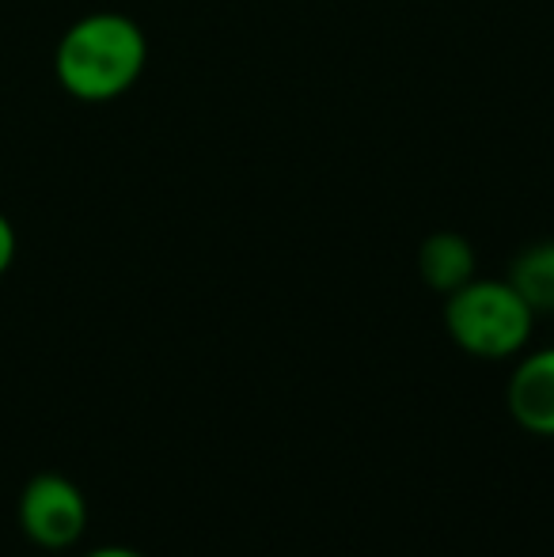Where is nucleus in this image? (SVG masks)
<instances>
[{
	"label": "nucleus",
	"instance_id": "f257e3e1",
	"mask_svg": "<svg viewBox=\"0 0 554 557\" xmlns=\"http://www.w3.org/2000/svg\"><path fill=\"white\" fill-rule=\"evenodd\" d=\"M148 61V42L130 15L96 12L73 23L58 46V81L84 103L119 99L137 84Z\"/></svg>",
	"mask_w": 554,
	"mask_h": 557
},
{
	"label": "nucleus",
	"instance_id": "f03ea898",
	"mask_svg": "<svg viewBox=\"0 0 554 557\" xmlns=\"http://www.w3.org/2000/svg\"><path fill=\"white\" fill-rule=\"evenodd\" d=\"M448 337L479 360H509L525 352L535 326V311L509 281L471 277L464 288L448 293L444 304Z\"/></svg>",
	"mask_w": 554,
	"mask_h": 557
},
{
	"label": "nucleus",
	"instance_id": "7ed1b4c3",
	"mask_svg": "<svg viewBox=\"0 0 554 557\" xmlns=\"http://www.w3.org/2000/svg\"><path fill=\"white\" fill-rule=\"evenodd\" d=\"M20 528L42 550H65L81 543L88 528V500L81 485L69 482L65 474H35L20 497Z\"/></svg>",
	"mask_w": 554,
	"mask_h": 557
},
{
	"label": "nucleus",
	"instance_id": "20e7f679",
	"mask_svg": "<svg viewBox=\"0 0 554 557\" xmlns=\"http://www.w3.org/2000/svg\"><path fill=\"white\" fill-rule=\"evenodd\" d=\"M509 413L525 433L554 436V345L528 352L509 375Z\"/></svg>",
	"mask_w": 554,
	"mask_h": 557
},
{
	"label": "nucleus",
	"instance_id": "39448f33",
	"mask_svg": "<svg viewBox=\"0 0 554 557\" xmlns=\"http://www.w3.org/2000/svg\"><path fill=\"white\" fill-rule=\"evenodd\" d=\"M418 273L433 293H456L475 277V247L456 232L429 235L418 250Z\"/></svg>",
	"mask_w": 554,
	"mask_h": 557
},
{
	"label": "nucleus",
	"instance_id": "423d86ee",
	"mask_svg": "<svg viewBox=\"0 0 554 557\" xmlns=\"http://www.w3.org/2000/svg\"><path fill=\"white\" fill-rule=\"evenodd\" d=\"M509 285L525 296V304L535 315L554 311V239L520 250L509 270Z\"/></svg>",
	"mask_w": 554,
	"mask_h": 557
},
{
	"label": "nucleus",
	"instance_id": "0eeeda50",
	"mask_svg": "<svg viewBox=\"0 0 554 557\" xmlns=\"http://www.w3.org/2000/svg\"><path fill=\"white\" fill-rule=\"evenodd\" d=\"M12 258H15V232H12V224H8V216L0 213V273L12 265Z\"/></svg>",
	"mask_w": 554,
	"mask_h": 557
},
{
	"label": "nucleus",
	"instance_id": "6e6552de",
	"mask_svg": "<svg viewBox=\"0 0 554 557\" xmlns=\"http://www.w3.org/2000/svg\"><path fill=\"white\" fill-rule=\"evenodd\" d=\"M84 557H145V554L130 550V546H99V550H91V554H84Z\"/></svg>",
	"mask_w": 554,
	"mask_h": 557
}]
</instances>
